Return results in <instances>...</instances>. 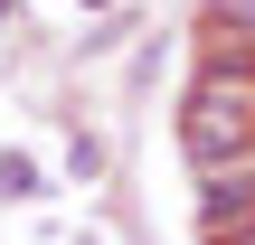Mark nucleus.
Segmentation results:
<instances>
[{
	"mask_svg": "<svg viewBox=\"0 0 255 245\" xmlns=\"http://www.w3.org/2000/svg\"><path fill=\"white\" fill-rule=\"evenodd\" d=\"M180 151H189V170H227V161H246V151H255V85H237L227 66L199 76L189 104H180Z\"/></svg>",
	"mask_w": 255,
	"mask_h": 245,
	"instance_id": "1",
	"label": "nucleus"
},
{
	"mask_svg": "<svg viewBox=\"0 0 255 245\" xmlns=\"http://www.w3.org/2000/svg\"><path fill=\"white\" fill-rule=\"evenodd\" d=\"M246 217H255V161L246 170H237V161H227V170H199V227L227 236V227H246Z\"/></svg>",
	"mask_w": 255,
	"mask_h": 245,
	"instance_id": "2",
	"label": "nucleus"
},
{
	"mask_svg": "<svg viewBox=\"0 0 255 245\" xmlns=\"http://www.w3.org/2000/svg\"><path fill=\"white\" fill-rule=\"evenodd\" d=\"M47 179H38V161H19V151H0V198H38Z\"/></svg>",
	"mask_w": 255,
	"mask_h": 245,
	"instance_id": "3",
	"label": "nucleus"
},
{
	"mask_svg": "<svg viewBox=\"0 0 255 245\" xmlns=\"http://www.w3.org/2000/svg\"><path fill=\"white\" fill-rule=\"evenodd\" d=\"M66 170H76V179H104V142L76 132V142H66Z\"/></svg>",
	"mask_w": 255,
	"mask_h": 245,
	"instance_id": "4",
	"label": "nucleus"
},
{
	"mask_svg": "<svg viewBox=\"0 0 255 245\" xmlns=\"http://www.w3.org/2000/svg\"><path fill=\"white\" fill-rule=\"evenodd\" d=\"M208 19H218V28H237V38H255V0H208Z\"/></svg>",
	"mask_w": 255,
	"mask_h": 245,
	"instance_id": "5",
	"label": "nucleus"
},
{
	"mask_svg": "<svg viewBox=\"0 0 255 245\" xmlns=\"http://www.w3.org/2000/svg\"><path fill=\"white\" fill-rule=\"evenodd\" d=\"M218 245H255V217H246V227H227V236H218Z\"/></svg>",
	"mask_w": 255,
	"mask_h": 245,
	"instance_id": "6",
	"label": "nucleus"
},
{
	"mask_svg": "<svg viewBox=\"0 0 255 245\" xmlns=\"http://www.w3.org/2000/svg\"><path fill=\"white\" fill-rule=\"evenodd\" d=\"M76 9H114V0H76Z\"/></svg>",
	"mask_w": 255,
	"mask_h": 245,
	"instance_id": "7",
	"label": "nucleus"
},
{
	"mask_svg": "<svg viewBox=\"0 0 255 245\" xmlns=\"http://www.w3.org/2000/svg\"><path fill=\"white\" fill-rule=\"evenodd\" d=\"M9 9H19V0H0V19H9Z\"/></svg>",
	"mask_w": 255,
	"mask_h": 245,
	"instance_id": "8",
	"label": "nucleus"
},
{
	"mask_svg": "<svg viewBox=\"0 0 255 245\" xmlns=\"http://www.w3.org/2000/svg\"><path fill=\"white\" fill-rule=\"evenodd\" d=\"M76 245H95V236H76Z\"/></svg>",
	"mask_w": 255,
	"mask_h": 245,
	"instance_id": "9",
	"label": "nucleus"
}]
</instances>
